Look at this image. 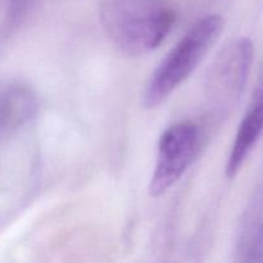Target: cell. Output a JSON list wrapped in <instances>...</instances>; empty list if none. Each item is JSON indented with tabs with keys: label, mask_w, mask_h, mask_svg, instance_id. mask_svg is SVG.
Here are the masks:
<instances>
[{
	"label": "cell",
	"mask_w": 263,
	"mask_h": 263,
	"mask_svg": "<svg viewBox=\"0 0 263 263\" xmlns=\"http://www.w3.org/2000/svg\"><path fill=\"white\" fill-rule=\"evenodd\" d=\"M254 57L251 39L239 37L229 43L212 64L207 80V94L212 110L231 112L247 86Z\"/></svg>",
	"instance_id": "3957f363"
},
{
	"label": "cell",
	"mask_w": 263,
	"mask_h": 263,
	"mask_svg": "<svg viewBox=\"0 0 263 263\" xmlns=\"http://www.w3.org/2000/svg\"><path fill=\"white\" fill-rule=\"evenodd\" d=\"M236 263H263V194L253 200L244 216Z\"/></svg>",
	"instance_id": "52a82bcc"
},
{
	"label": "cell",
	"mask_w": 263,
	"mask_h": 263,
	"mask_svg": "<svg viewBox=\"0 0 263 263\" xmlns=\"http://www.w3.org/2000/svg\"><path fill=\"white\" fill-rule=\"evenodd\" d=\"M199 126L185 121L163 131L158 141L156 166L149 182V194L159 197L171 189L186 172L200 146Z\"/></svg>",
	"instance_id": "277c9868"
},
{
	"label": "cell",
	"mask_w": 263,
	"mask_h": 263,
	"mask_svg": "<svg viewBox=\"0 0 263 263\" xmlns=\"http://www.w3.org/2000/svg\"><path fill=\"white\" fill-rule=\"evenodd\" d=\"M222 27L223 21L217 14L205 15L192 26L149 77L143 97L146 108L158 107L195 71Z\"/></svg>",
	"instance_id": "7a4b0ae2"
},
{
	"label": "cell",
	"mask_w": 263,
	"mask_h": 263,
	"mask_svg": "<svg viewBox=\"0 0 263 263\" xmlns=\"http://www.w3.org/2000/svg\"><path fill=\"white\" fill-rule=\"evenodd\" d=\"M100 20L116 46L128 55H141L162 44L175 23L164 0H102Z\"/></svg>",
	"instance_id": "6da1fadb"
},
{
	"label": "cell",
	"mask_w": 263,
	"mask_h": 263,
	"mask_svg": "<svg viewBox=\"0 0 263 263\" xmlns=\"http://www.w3.org/2000/svg\"><path fill=\"white\" fill-rule=\"evenodd\" d=\"M36 110V98L27 87L14 85L0 90V136L26 125Z\"/></svg>",
	"instance_id": "8992f818"
},
{
	"label": "cell",
	"mask_w": 263,
	"mask_h": 263,
	"mask_svg": "<svg viewBox=\"0 0 263 263\" xmlns=\"http://www.w3.org/2000/svg\"><path fill=\"white\" fill-rule=\"evenodd\" d=\"M263 134V79L240 121L226 164L228 177H235Z\"/></svg>",
	"instance_id": "5b68a950"
}]
</instances>
